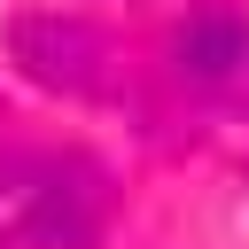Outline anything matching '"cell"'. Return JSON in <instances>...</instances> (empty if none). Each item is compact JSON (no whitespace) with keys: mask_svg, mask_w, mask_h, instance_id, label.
<instances>
[{"mask_svg":"<svg viewBox=\"0 0 249 249\" xmlns=\"http://www.w3.org/2000/svg\"><path fill=\"white\" fill-rule=\"evenodd\" d=\"M109 171L86 156H0V249H93Z\"/></svg>","mask_w":249,"mask_h":249,"instance_id":"obj_1","label":"cell"},{"mask_svg":"<svg viewBox=\"0 0 249 249\" xmlns=\"http://www.w3.org/2000/svg\"><path fill=\"white\" fill-rule=\"evenodd\" d=\"M171 62H179V78H187L202 101L249 117V16H226V8L195 16V23L179 31Z\"/></svg>","mask_w":249,"mask_h":249,"instance_id":"obj_2","label":"cell"},{"mask_svg":"<svg viewBox=\"0 0 249 249\" xmlns=\"http://www.w3.org/2000/svg\"><path fill=\"white\" fill-rule=\"evenodd\" d=\"M16 54H23V70L39 78V86H54V93H109V78H117V62H109V39L93 31V23H16Z\"/></svg>","mask_w":249,"mask_h":249,"instance_id":"obj_3","label":"cell"}]
</instances>
